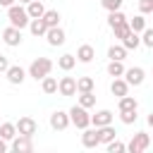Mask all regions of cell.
<instances>
[{
	"label": "cell",
	"mask_w": 153,
	"mask_h": 153,
	"mask_svg": "<svg viewBox=\"0 0 153 153\" xmlns=\"http://www.w3.org/2000/svg\"><path fill=\"white\" fill-rule=\"evenodd\" d=\"M67 115H69V124H74L76 129H86V127H91V115H88V110L81 108L79 103H76Z\"/></svg>",
	"instance_id": "3"
},
{
	"label": "cell",
	"mask_w": 153,
	"mask_h": 153,
	"mask_svg": "<svg viewBox=\"0 0 153 153\" xmlns=\"http://www.w3.org/2000/svg\"><path fill=\"white\" fill-rule=\"evenodd\" d=\"M76 62H84V65H88V62H93V57H96V50H93V45H88V43H84V45H79L76 48Z\"/></svg>",
	"instance_id": "13"
},
{
	"label": "cell",
	"mask_w": 153,
	"mask_h": 153,
	"mask_svg": "<svg viewBox=\"0 0 153 153\" xmlns=\"http://www.w3.org/2000/svg\"><path fill=\"white\" fill-rule=\"evenodd\" d=\"M112 29V33H115V38H124L131 29H129V22L124 19V22H120V24H115V26H110Z\"/></svg>",
	"instance_id": "30"
},
{
	"label": "cell",
	"mask_w": 153,
	"mask_h": 153,
	"mask_svg": "<svg viewBox=\"0 0 153 153\" xmlns=\"http://www.w3.org/2000/svg\"><path fill=\"white\" fill-rule=\"evenodd\" d=\"M7 67H10V60H7L5 55H0V72L5 74V69H7Z\"/></svg>",
	"instance_id": "38"
},
{
	"label": "cell",
	"mask_w": 153,
	"mask_h": 153,
	"mask_svg": "<svg viewBox=\"0 0 153 153\" xmlns=\"http://www.w3.org/2000/svg\"><path fill=\"white\" fill-rule=\"evenodd\" d=\"M79 105L81 108H93L96 105V96H93V91H84V93H79Z\"/></svg>",
	"instance_id": "29"
},
{
	"label": "cell",
	"mask_w": 153,
	"mask_h": 153,
	"mask_svg": "<svg viewBox=\"0 0 153 153\" xmlns=\"http://www.w3.org/2000/svg\"><path fill=\"white\" fill-rule=\"evenodd\" d=\"M7 148H10V146H7V141H5V139H0V153H5Z\"/></svg>",
	"instance_id": "39"
},
{
	"label": "cell",
	"mask_w": 153,
	"mask_h": 153,
	"mask_svg": "<svg viewBox=\"0 0 153 153\" xmlns=\"http://www.w3.org/2000/svg\"><path fill=\"white\" fill-rule=\"evenodd\" d=\"M45 41H48V45H53V48L62 45V43L67 41V36H65V29H62V26H50V29L45 31Z\"/></svg>",
	"instance_id": "8"
},
{
	"label": "cell",
	"mask_w": 153,
	"mask_h": 153,
	"mask_svg": "<svg viewBox=\"0 0 153 153\" xmlns=\"http://www.w3.org/2000/svg\"><path fill=\"white\" fill-rule=\"evenodd\" d=\"M29 31H31L33 36H45L48 26H45V22H43L41 17H36V19H29Z\"/></svg>",
	"instance_id": "19"
},
{
	"label": "cell",
	"mask_w": 153,
	"mask_h": 153,
	"mask_svg": "<svg viewBox=\"0 0 153 153\" xmlns=\"http://www.w3.org/2000/svg\"><path fill=\"white\" fill-rule=\"evenodd\" d=\"M84 134H81V143H84V148H96V146H100L98 143V131H96V127L93 129H81Z\"/></svg>",
	"instance_id": "16"
},
{
	"label": "cell",
	"mask_w": 153,
	"mask_h": 153,
	"mask_svg": "<svg viewBox=\"0 0 153 153\" xmlns=\"http://www.w3.org/2000/svg\"><path fill=\"white\" fill-rule=\"evenodd\" d=\"M7 19H10V26H17V29L29 26V14H26V7L17 5V2L7 7Z\"/></svg>",
	"instance_id": "2"
},
{
	"label": "cell",
	"mask_w": 153,
	"mask_h": 153,
	"mask_svg": "<svg viewBox=\"0 0 153 153\" xmlns=\"http://www.w3.org/2000/svg\"><path fill=\"white\" fill-rule=\"evenodd\" d=\"M112 117H115V115H112V110H105V108H103V110H98L96 115H91V124H93V127L112 124Z\"/></svg>",
	"instance_id": "14"
},
{
	"label": "cell",
	"mask_w": 153,
	"mask_h": 153,
	"mask_svg": "<svg viewBox=\"0 0 153 153\" xmlns=\"http://www.w3.org/2000/svg\"><path fill=\"white\" fill-rule=\"evenodd\" d=\"M105 148H108V153H124V151H127V146H124L122 141H117V139L108 141V143H105Z\"/></svg>",
	"instance_id": "33"
},
{
	"label": "cell",
	"mask_w": 153,
	"mask_h": 153,
	"mask_svg": "<svg viewBox=\"0 0 153 153\" xmlns=\"http://www.w3.org/2000/svg\"><path fill=\"white\" fill-rule=\"evenodd\" d=\"M22 29H17V26H7V29H2V41H5V45H10V48H14V45H19L22 43Z\"/></svg>",
	"instance_id": "9"
},
{
	"label": "cell",
	"mask_w": 153,
	"mask_h": 153,
	"mask_svg": "<svg viewBox=\"0 0 153 153\" xmlns=\"http://www.w3.org/2000/svg\"><path fill=\"white\" fill-rule=\"evenodd\" d=\"M122 41V45L127 48V50H136L139 45H141V41H139V33H134V31H129L124 38H120Z\"/></svg>",
	"instance_id": "23"
},
{
	"label": "cell",
	"mask_w": 153,
	"mask_h": 153,
	"mask_svg": "<svg viewBox=\"0 0 153 153\" xmlns=\"http://www.w3.org/2000/svg\"><path fill=\"white\" fill-rule=\"evenodd\" d=\"M14 134H17V129H14V124H12V122H2V124H0V139L12 141V139H14Z\"/></svg>",
	"instance_id": "27"
},
{
	"label": "cell",
	"mask_w": 153,
	"mask_h": 153,
	"mask_svg": "<svg viewBox=\"0 0 153 153\" xmlns=\"http://www.w3.org/2000/svg\"><path fill=\"white\" fill-rule=\"evenodd\" d=\"M96 131H98V143H108V141H112V139H117V131H115V127L112 124H103V127H96Z\"/></svg>",
	"instance_id": "15"
},
{
	"label": "cell",
	"mask_w": 153,
	"mask_h": 153,
	"mask_svg": "<svg viewBox=\"0 0 153 153\" xmlns=\"http://www.w3.org/2000/svg\"><path fill=\"white\" fill-rule=\"evenodd\" d=\"M136 110H120V120L124 122V124H134L136 122Z\"/></svg>",
	"instance_id": "35"
},
{
	"label": "cell",
	"mask_w": 153,
	"mask_h": 153,
	"mask_svg": "<svg viewBox=\"0 0 153 153\" xmlns=\"http://www.w3.org/2000/svg\"><path fill=\"white\" fill-rule=\"evenodd\" d=\"M74 65H76V57H74L72 53H65V55H60V57H57V67H60L62 72H69Z\"/></svg>",
	"instance_id": "20"
},
{
	"label": "cell",
	"mask_w": 153,
	"mask_h": 153,
	"mask_svg": "<svg viewBox=\"0 0 153 153\" xmlns=\"http://www.w3.org/2000/svg\"><path fill=\"white\" fill-rule=\"evenodd\" d=\"M84 91H93V79L91 76L76 79V93H84Z\"/></svg>",
	"instance_id": "31"
},
{
	"label": "cell",
	"mask_w": 153,
	"mask_h": 153,
	"mask_svg": "<svg viewBox=\"0 0 153 153\" xmlns=\"http://www.w3.org/2000/svg\"><path fill=\"white\" fill-rule=\"evenodd\" d=\"M41 19L45 22L48 29H50V26H60V12H57V10H45Z\"/></svg>",
	"instance_id": "22"
},
{
	"label": "cell",
	"mask_w": 153,
	"mask_h": 153,
	"mask_svg": "<svg viewBox=\"0 0 153 153\" xmlns=\"http://www.w3.org/2000/svg\"><path fill=\"white\" fill-rule=\"evenodd\" d=\"M50 127H53L55 131H65V129L69 127V115H67L65 110H55V112L50 115Z\"/></svg>",
	"instance_id": "11"
},
{
	"label": "cell",
	"mask_w": 153,
	"mask_h": 153,
	"mask_svg": "<svg viewBox=\"0 0 153 153\" xmlns=\"http://www.w3.org/2000/svg\"><path fill=\"white\" fill-rule=\"evenodd\" d=\"M14 129H17V134L33 136V134L38 131V124H36V120H33V117H19V120H17V124H14Z\"/></svg>",
	"instance_id": "5"
},
{
	"label": "cell",
	"mask_w": 153,
	"mask_h": 153,
	"mask_svg": "<svg viewBox=\"0 0 153 153\" xmlns=\"http://www.w3.org/2000/svg\"><path fill=\"white\" fill-rule=\"evenodd\" d=\"M139 12L141 14H151L153 12V0H139Z\"/></svg>",
	"instance_id": "37"
},
{
	"label": "cell",
	"mask_w": 153,
	"mask_h": 153,
	"mask_svg": "<svg viewBox=\"0 0 153 153\" xmlns=\"http://www.w3.org/2000/svg\"><path fill=\"white\" fill-rule=\"evenodd\" d=\"M108 74L115 79V76H122L124 74V65H122V60H110L108 62Z\"/></svg>",
	"instance_id": "26"
},
{
	"label": "cell",
	"mask_w": 153,
	"mask_h": 153,
	"mask_svg": "<svg viewBox=\"0 0 153 153\" xmlns=\"http://www.w3.org/2000/svg\"><path fill=\"white\" fill-rule=\"evenodd\" d=\"M110 93L117 96V98H120V96H127V93H129V84H127L122 76H115L112 84H110Z\"/></svg>",
	"instance_id": "17"
},
{
	"label": "cell",
	"mask_w": 153,
	"mask_h": 153,
	"mask_svg": "<svg viewBox=\"0 0 153 153\" xmlns=\"http://www.w3.org/2000/svg\"><path fill=\"white\" fill-rule=\"evenodd\" d=\"M5 76H7V81H10V84L19 86V84H24L26 72H24V67H19V65H10V67L5 69Z\"/></svg>",
	"instance_id": "10"
},
{
	"label": "cell",
	"mask_w": 153,
	"mask_h": 153,
	"mask_svg": "<svg viewBox=\"0 0 153 153\" xmlns=\"http://www.w3.org/2000/svg\"><path fill=\"white\" fill-rule=\"evenodd\" d=\"M19 2H24V5H26V2H31V0H19Z\"/></svg>",
	"instance_id": "41"
},
{
	"label": "cell",
	"mask_w": 153,
	"mask_h": 153,
	"mask_svg": "<svg viewBox=\"0 0 153 153\" xmlns=\"http://www.w3.org/2000/svg\"><path fill=\"white\" fill-rule=\"evenodd\" d=\"M122 2H124V0H100L103 10H108V12H112V10H122Z\"/></svg>",
	"instance_id": "36"
},
{
	"label": "cell",
	"mask_w": 153,
	"mask_h": 153,
	"mask_svg": "<svg viewBox=\"0 0 153 153\" xmlns=\"http://www.w3.org/2000/svg\"><path fill=\"white\" fill-rule=\"evenodd\" d=\"M17 0H0V7H10V5H14Z\"/></svg>",
	"instance_id": "40"
},
{
	"label": "cell",
	"mask_w": 153,
	"mask_h": 153,
	"mask_svg": "<svg viewBox=\"0 0 153 153\" xmlns=\"http://www.w3.org/2000/svg\"><path fill=\"white\" fill-rule=\"evenodd\" d=\"M139 108V103H136V98L134 96H120V103H117V110H136Z\"/></svg>",
	"instance_id": "24"
},
{
	"label": "cell",
	"mask_w": 153,
	"mask_h": 153,
	"mask_svg": "<svg viewBox=\"0 0 153 153\" xmlns=\"http://www.w3.org/2000/svg\"><path fill=\"white\" fill-rule=\"evenodd\" d=\"M124 146H127L129 153H143V151L151 146V136H148V131H136V134L131 136V141L124 143Z\"/></svg>",
	"instance_id": "4"
},
{
	"label": "cell",
	"mask_w": 153,
	"mask_h": 153,
	"mask_svg": "<svg viewBox=\"0 0 153 153\" xmlns=\"http://www.w3.org/2000/svg\"><path fill=\"white\" fill-rule=\"evenodd\" d=\"M57 93L60 96H74L76 93V79L74 76H62L60 81H57Z\"/></svg>",
	"instance_id": "12"
},
{
	"label": "cell",
	"mask_w": 153,
	"mask_h": 153,
	"mask_svg": "<svg viewBox=\"0 0 153 153\" xmlns=\"http://www.w3.org/2000/svg\"><path fill=\"white\" fill-rule=\"evenodd\" d=\"M108 57H110V60H124V57H127V48H124L122 43H120V45H110V48H108Z\"/></svg>",
	"instance_id": "25"
},
{
	"label": "cell",
	"mask_w": 153,
	"mask_h": 153,
	"mask_svg": "<svg viewBox=\"0 0 153 153\" xmlns=\"http://www.w3.org/2000/svg\"><path fill=\"white\" fill-rule=\"evenodd\" d=\"M129 29H131L134 33H141V31L146 29V14H136V17L129 22Z\"/></svg>",
	"instance_id": "28"
},
{
	"label": "cell",
	"mask_w": 153,
	"mask_h": 153,
	"mask_svg": "<svg viewBox=\"0 0 153 153\" xmlns=\"http://www.w3.org/2000/svg\"><path fill=\"white\" fill-rule=\"evenodd\" d=\"M122 76L129 86H141L143 79H146V72H143V67H129V69H124Z\"/></svg>",
	"instance_id": "7"
},
{
	"label": "cell",
	"mask_w": 153,
	"mask_h": 153,
	"mask_svg": "<svg viewBox=\"0 0 153 153\" xmlns=\"http://www.w3.org/2000/svg\"><path fill=\"white\" fill-rule=\"evenodd\" d=\"M127 17H124V12L122 10H112V12H108V24L110 26H115V24H120V22H124Z\"/></svg>",
	"instance_id": "32"
},
{
	"label": "cell",
	"mask_w": 153,
	"mask_h": 153,
	"mask_svg": "<svg viewBox=\"0 0 153 153\" xmlns=\"http://www.w3.org/2000/svg\"><path fill=\"white\" fill-rule=\"evenodd\" d=\"M33 136H24V134H14L12 139V151L14 153H31L33 151Z\"/></svg>",
	"instance_id": "6"
},
{
	"label": "cell",
	"mask_w": 153,
	"mask_h": 153,
	"mask_svg": "<svg viewBox=\"0 0 153 153\" xmlns=\"http://www.w3.org/2000/svg\"><path fill=\"white\" fill-rule=\"evenodd\" d=\"M139 41H141V43H143L146 48H153V29H148V26H146V29L141 31Z\"/></svg>",
	"instance_id": "34"
},
{
	"label": "cell",
	"mask_w": 153,
	"mask_h": 153,
	"mask_svg": "<svg viewBox=\"0 0 153 153\" xmlns=\"http://www.w3.org/2000/svg\"><path fill=\"white\" fill-rule=\"evenodd\" d=\"M53 72V60L50 57H36L31 65H29V76L31 79H43V76H48Z\"/></svg>",
	"instance_id": "1"
},
{
	"label": "cell",
	"mask_w": 153,
	"mask_h": 153,
	"mask_svg": "<svg viewBox=\"0 0 153 153\" xmlns=\"http://www.w3.org/2000/svg\"><path fill=\"white\" fill-rule=\"evenodd\" d=\"M41 88H43V93H48V96H53V93H57V79L55 76H43L41 79Z\"/></svg>",
	"instance_id": "21"
},
{
	"label": "cell",
	"mask_w": 153,
	"mask_h": 153,
	"mask_svg": "<svg viewBox=\"0 0 153 153\" xmlns=\"http://www.w3.org/2000/svg\"><path fill=\"white\" fill-rule=\"evenodd\" d=\"M43 12H45V7H43L41 0H31V2H26V14H29V19L43 17Z\"/></svg>",
	"instance_id": "18"
}]
</instances>
